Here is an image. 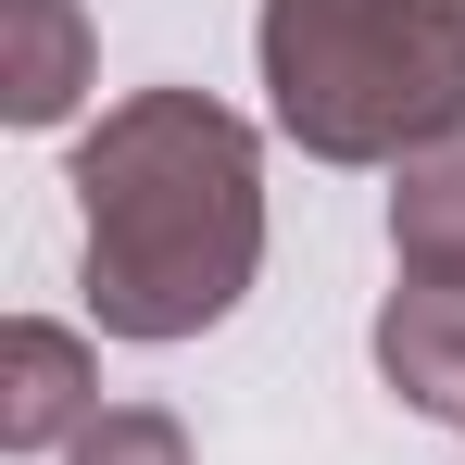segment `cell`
I'll return each instance as SVG.
<instances>
[{
  "label": "cell",
  "mask_w": 465,
  "mask_h": 465,
  "mask_svg": "<svg viewBox=\"0 0 465 465\" xmlns=\"http://www.w3.org/2000/svg\"><path fill=\"white\" fill-rule=\"evenodd\" d=\"M264 277V139L202 88H126L76 139V290L101 340H202Z\"/></svg>",
  "instance_id": "obj_1"
},
{
  "label": "cell",
  "mask_w": 465,
  "mask_h": 465,
  "mask_svg": "<svg viewBox=\"0 0 465 465\" xmlns=\"http://www.w3.org/2000/svg\"><path fill=\"white\" fill-rule=\"evenodd\" d=\"M64 465H189V428H176L163 402H114V415H101Z\"/></svg>",
  "instance_id": "obj_7"
},
{
  "label": "cell",
  "mask_w": 465,
  "mask_h": 465,
  "mask_svg": "<svg viewBox=\"0 0 465 465\" xmlns=\"http://www.w3.org/2000/svg\"><path fill=\"white\" fill-rule=\"evenodd\" d=\"M264 114L314 163H415L465 126V13L453 0H264L252 25Z\"/></svg>",
  "instance_id": "obj_2"
},
{
  "label": "cell",
  "mask_w": 465,
  "mask_h": 465,
  "mask_svg": "<svg viewBox=\"0 0 465 465\" xmlns=\"http://www.w3.org/2000/svg\"><path fill=\"white\" fill-rule=\"evenodd\" d=\"M390 264L402 277H465V126L390 163Z\"/></svg>",
  "instance_id": "obj_6"
},
{
  "label": "cell",
  "mask_w": 465,
  "mask_h": 465,
  "mask_svg": "<svg viewBox=\"0 0 465 465\" xmlns=\"http://www.w3.org/2000/svg\"><path fill=\"white\" fill-rule=\"evenodd\" d=\"M378 378L415 415H453L465 428V277H402L378 302Z\"/></svg>",
  "instance_id": "obj_4"
},
{
  "label": "cell",
  "mask_w": 465,
  "mask_h": 465,
  "mask_svg": "<svg viewBox=\"0 0 465 465\" xmlns=\"http://www.w3.org/2000/svg\"><path fill=\"white\" fill-rule=\"evenodd\" d=\"M453 13H465V0H453Z\"/></svg>",
  "instance_id": "obj_8"
},
{
  "label": "cell",
  "mask_w": 465,
  "mask_h": 465,
  "mask_svg": "<svg viewBox=\"0 0 465 465\" xmlns=\"http://www.w3.org/2000/svg\"><path fill=\"white\" fill-rule=\"evenodd\" d=\"M101 415H114L101 352L51 314H13V340H0V453H76Z\"/></svg>",
  "instance_id": "obj_3"
},
{
  "label": "cell",
  "mask_w": 465,
  "mask_h": 465,
  "mask_svg": "<svg viewBox=\"0 0 465 465\" xmlns=\"http://www.w3.org/2000/svg\"><path fill=\"white\" fill-rule=\"evenodd\" d=\"M88 101V13L76 0H0V114L64 126Z\"/></svg>",
  "instance_id": "obj_5"
}]
</instances>
